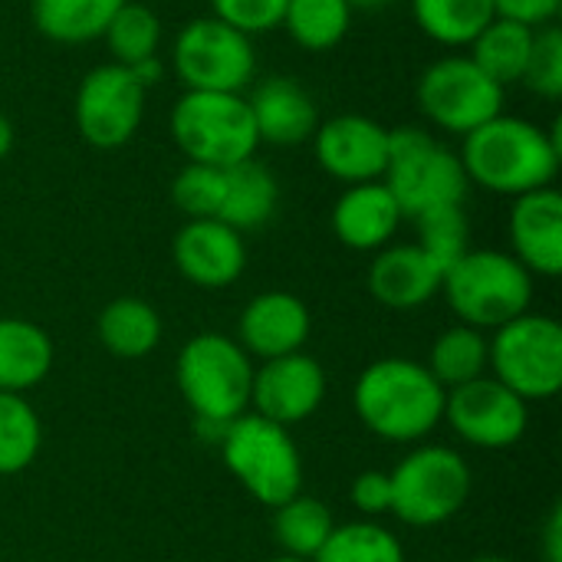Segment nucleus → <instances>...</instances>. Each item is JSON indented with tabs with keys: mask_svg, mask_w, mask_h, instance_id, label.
Here are the masks:
<instances>
[{
	"mask_svg": "<svg viewBox=\"0 0 562 562\" xmlns=\"http://www.w3.org/2000/svg\"><path fill=\"white\" fill-rule=\"evenodd\" d=\"M382 184L412 221L435 207L464 204L471 191L458 151L422 125L389 128V161Z\"/></svg>",
	"mask_w": 562,
	"mask_h": 562,
	"instance_id": "5",
	"label": "nucleus"
},
{
	"mask_svg": "<svg viewBox=\"0 0 562 562\" xmlns=\"http://www.w3.org/2000/svg\"><path fill=\"white\" fill-rule=\"evenodd\" d=\"M425 369L438 379V385L445 392L487 375V369H491V339H487V333H481L474 326H464V323L448 326L431 342Z\"/></svg>",
	"mask_w": 562,
	"mask_h": 562,
	"instance_id": "27",
	"label": "nucleus"
},
{
	"mask_svg": "<svg viewBox=\"0 0 562 562\" xmlns=\"http://www.w3.org/2000/svg\"><path fill=\"white\" fill-rule=\"evenodd\" d=\"M13 122H10V115L7 112H0V161L13 151Z\"/></svg>",
	"mask_w": 562,
	"mask_h": 562,
	"instance_id": "42",
	"label": "nucleus"
},
{
	"mask_svg": "<svg viewBox=\"0 0 562 562\" xmlns=\"http://www.w3.org/2000/svg\"><path fill=\"white\" fill-rule=\"evenodd\" d=\"M125 0H30L33 26L63 46L102 40L109 20Z\"/></svg>",
	"mask_w": 562,
	"mask_h": 562,
	"instance_id": "26",
	"label": "nucleus"
},
{
	"mask_svg": "<svg viewBox=\"0 0 562 562\" xmlns=\"http://www.w3.org/2000/svg\"><path fill=\"white\" fill-rule=\"evenodd\" d=\"M283 10L286 0H211V16L247 36L277 30L283 23Z\"/></svg>",
	"mask_w": 562,
	"mask_h": 562,
	"instance_id": "37",
	"label": "nucleus"
},
{
	"mask_svg": "<svg viewBox=\"0 0 562 562\" xmlns=\"http://www.w3.org/2000/svg\"><path fill=\"white\" fill-rule=\"evenodd\" d=\"M520 86H527L533 95L547 102H557L562 95V30L557 23L537 30L533 53H530Z\"/></svg>",
	"mask_w": 562,
	"mask_h": 562,
	"instance_id": "36",
	"label": "nucleus"
},
{
	"mask_svg": "<svg viewBox=\"0 0 562 562\" xmlns=\"http://www.w3.org/2000/svg\"><path fill=\"white\" fill-rule=\"evenodd\" d=\"M105 46H109V63L119 66H135L142 59L161 56V20L151 7L125 0L115 16L109 20L105 33H102Z\"/></svg>",
	"mask_w": 562,
	"mask_h": 562,
	"instance_id": "33",
	"label": "nucleus"
},
{
	"mask_svg": "<svg viewBox=\"0 0 562 562\" xmlns=\"http://www.w3.org/2000/svg\"><path fill=\"white\" fill-rule=\"evenodd\" d=\"M53 369V339L43 326L20 316H0V392L26 395Z\"/></svg>",
	"mask_w": 562,
	"mask_h": 562,
	"instance_id": "22",
	"label": "nucleus"
},
{
	"mask_svg": "<svg viewBox=\"0 0 562 562\" xmlns=\"http://www.w3.org/2000/svg\"><path fill=\"white\" fill-rule=\"evenodd\" d=\"M352 10H375V7H389V3H395V0H346Z\"/></svg>",
	"mask_w": 562,
	"mask_h": 562,
	"instance_id": "43",
	"label": "nucleus"
},
{
	"mask_svg": "<svg viewBox=\"0 0 562 562\" xmlns=\"http://www.w3.org/2000/svg\"><path fill=\"white\" fill-rule=\"evenodd\" d=\"M540 550L543 562H562V507L557 504L543 524V537H540Z\"/></svg>",
	"mask_w": 562,
	"mask_h": 562,
	"instance_id": "40",
	"label": "nucleus"
},
{
	"mask_svg": "<svg viewBox=\"0 0 562 562\" xmlns=\"http://www.w3.org/2000/svg\"><path fill=\"white\" fill-rule=\"evenodd\" d=\"M178 151L194 165L231 168L257 155L260 138L244 92H181L168 115Z\"/></svg>",
	"mask_w": 562,
	"mask_h": 562,
	"instance_id": "7",
	"label": "nucleus"
},
{
	"mask_svg": "<svg viewBox=\"0 0 562 562\" xmlns=\"http://www.w3.org/2000/svg\"><path fill=\"white\" fill-rule=\"evenodd\" d=\"M491 369L501 385L530 402H547L562 389V326L547 313H520L494 329Z\"/></svg>",
	"mask_w": 562,
	"mask_h": 562,
	"instance_id": "9",
	"label": "nucleus"
},
{
	"mask_svg": "<svg viewBox=\"0 0 562 562\" xmlns=\"http://www.w3.org/2000/svg\"><path fill=\"white\" fill-rule=\"evenodd\" d=\"M415 227H418L415 244L441 270H448L454 260H461L471 250V221L464 214V204H448V207H435L428 214H418Z\"/></svg>",
	"mask_w": 562,
	"mask_h": 562,
	"instance_id": "34",
	"label": "nucleus"
},
{
	"mask_svg": "<svg viewBox=\"0 0 562 562\" xmlns=\"http://www.w3.org/2000/svg\"><path fill=\"white\" fill-rule=\"evenodd\" d=\"M280 26L300 49L326 53L349 36L352 7L346 0H286Z\"/></svg>",
	"mask_w": 562,
	"mask_h": 562,
	"instance_id": "29",
	"label": "nucleus"
},
{
	"mask_svg": "<svg viewBox=\"0 0 562 562\" xmlns=\"http://www.w3.org/2000/svg\"><path fill=\"white\" fill-rule=\"evenodd\" d=\"M132 76H135V82L148 92L151 86H158L161 82V76H165V63H161V56H151V59H142V63H135V66H125Z\"/></svg>",
	"mask_w": 562,
	"mask_h": 562,
	"instance_id": "41",
	"label": "nucleus"
},
{
	"mask_svg": "<svg viewBox=\"0 0 562 562\" xmlns=\"http://www.w3.org/2000/svg\"><path fill=\"white\" fill-rule=\"evenodd\" d=\"M171 201L188 221H217L224 204V168L188 161L171 181Z\"/></svg>",
	"mask_w": 562,
	"mask_h": 562,
	"instance_id": "35",
	"label": "nucleus"
},
{
	"mask_svg": "<svg viewBox=\"0 0 562 562\" xmlns=\"http://www.w3.org/2000/svg\"><path fill=\"white\" fill-rule=\"evenodd\" d=\"M392 517L405 527H441L454 520L468 497L474 474L468 461L448 445H422L408 451L392 471Z\"/></svg>",
	"mask_w": 562,
	"mask_h": 562,
	"instance_id": "8",
	"label": "nucleus"
},
{
	"mask_svg": "<svg viewBox=\"0 0 562 562\" xmlns=\"http://www.w3.org/2000/svg\"><path fill=\"white\" fill-rule=\"evenodd\" d=\"M171 69L188 92H244L257 76L254 36L217 16L188 20L171 43Z\"/></svg>",
	"mask_w": 562,
	"mask_h": 562,
	"instance_id": "11",
	"label": "nucleus"
},
{
	"mask_svg": "<svg viewBox=\"0 0 562 562\" xmlns=\"http://www.w3.org/2000/svg\"><path fill=\"white\" fill-rule=\"evenodd\" d=\"M333 527V510L310 494H296L286 504L273 507V537L286 557L313 560L329 540Z\"/></svg>",
	"mask_w": 562,
	"mask_h": 562,
	"instance_id": "30",
	"label": "nucleus"
},
{
	"mask_svg": "<svg viewBox=\"0 0 562 562\" xmlns=\"http://www.w3.org/2000/svg\"><path fill=\"white\" fill-rule=\"evenodd\" d=\"M507 89L494 82L468 53H448L425 66L415 86L422 115L445 135H471L504 112Z\"/></svg>",
	"mask_w": 562,
	"mask_h": 562,
	"instance_id": "10",
	"label": "nucleus"
},
{
	"mask_svg": "<svg viewBox=\"0 0 562 562\" xmlns=\"http://www.w3.org/2000/svg\"><path fill=\"white\" fill-rule=\"evenodd\" d=\"M445 389L425 362L389 356L366 366L352 385V408L359 422L382 441H425L445 418Z\"/></svg>",
	"mask_w": 562,
	"mask_h": 562,
	"instance_id": "2",
	"label": "nucleus"
},
{
	"mask_svg": "<svg viewBox=\"0 0 562 562\" xmlns=\"http://www.w3.org/2000/svg\"><path fill=\"white\" fill-rule=\"evenodd\" d=\"M145 89L119 63L92 66L72 99V122L89 148L115 151L135 138L145 119Z\"/></svg>",
	"mask_w": 562,
	"mask_h": 562,
	"instance_id": "12",
	"label": "nucleus"
},
{
	"mask_svg": "<svg viewBox=\"0 0 562 562\" xmlns=\"http://www.w3.org/2000/svg\"><path fill=\"white\" fill-rule=\"evenodd\" d=\"M171 260L178 273L201 290H224L247 270L244 234L224 221H188L171 240Z\"/></svg>",
	"mask_w": 562,
	"mask_h": 562,
	"instance_id": "16",
	"label": "nucleus"
},
{
	"mask_svg": "<svg viewBox=\"0 0 562 562\" xmlns=\"http://www.w3.org/2000/svg\"><path fill=\"white\" fill-rule=\"evenodd\" d=\"M451 431L484 451L514 448L530 425V405L501 385L494 375H481L445 395V418Z\"/></svg>",
	"mask_w": 562,
	"mask_h": 562,
	"instance_id": "13",
	"label": "nucleus"
},
{
	"mask_svg": "<svg viewBox=\"0 0 562 562\" xmlns=\"http://www.w3.org/2000/svg\"><path fill=\"white\" fill-rule=\"evenodd\" d=\"M352 507L362 514V520H379L392 514V481L389 471H362L349 487Z\"/></svg>",
	"mask_w": 562,
	"mask_h": 562,
	"instance_id": "38",
	"label": "nucleus"
},
{
	"mask_svg": "<svg viewBox=\"0 0 562 562\" xmlns=\"http://www.w3.org/2000/svg\"><path fill=\"white\" fill-rule=\"evenodd\" d=\"M277 201H280V184L273 171L263 161L247 158L240 165L224 168V204H221L217 221L247 234V231L263 227L273 217Z\"/></svg>",
	"mask_w": 562,
	"mask_h": 562,
	"instance_id": "23",
	"label": "nucleus"
},
{
	"mask_svg": "<svg viewBox=\"0 0 562 562\" xmlns=\"http://www.w3.org/2000/svg\"><path fill=\"white\" fill-rule=\"evenodd\" d=\"M217 448L231 477L257 504L273 510L303 494V458L290 428L247 412L224 428Z\"/></svg>",
	"mask_w": 562,
	"mask_h": 562,
	"instance_id": "6",
	"label": "nucleus"
},
{
	"mask_svg": "<svg viewBox=\"0 0 562 562\" xmlns=\"http://www.w3.org/2000/svg\"><path fill=\"white\" fill-rule=\"evenodd\" d=\"M333 234L342 247L359 254H375L395 244V234L405 221L398 201L382 181L349 184L333 204Z\"/></svg>",
	"mask_w": 562,
	"mask_h": 562,
	"instance_id": "21",
	"label": "nucleus"
},
{
	"mask_svg": "<svg viewBox=\"0 0 562 562\" xmlns=\"http://www.w3.org/2000/svg\"><path fill=\"white\" fill-rule=\"evenodd\" d=\"M247 105L260 145H277V148L303 145L313 138L316 125L323 122L313 92L290 76H267L260 82H250Z\"/></svg>",
	"mask_w": 562,
	"mask_h": 562,
	"instance_id": "20",
	"label": "nucleus"
},
{
	"mask_svg": "<svg viewBox=\"0 0 562 562\" xmlns=\"http://www.w3.org/2000/svg\"><path fill=\"white\" fill-rule=\"evenodd\" d=\"M313 333L310 306L290 290L257 293L237 319V342L250 359H280L303 352Z\"/></svg>",
	"mask_w": 562,
	"mask_h": 562,
	"instance_id": "17",
	"label": "nucleus"
},
{
	"mask_svg": "<svg viewBox=\"0 0 562 562\" xmlns=\"http://www.w3.org/2000/svg\"><path fill=\"white\" fill-rule=\"evenodd\" d=\"M562 0H494V13L504 20H517L524 26H550L560 16Z\"/></svg>",
	"mask_w": 562,
	"mask_h": 562,
	"instance_id": "39",
	"label": "nucleus"
},
{
	"mask_svg": "<svg viewBox=\"0 0 562 562\" xmlns=\"http://www.w3.org/2000/svg\"><path fill=\"white\" fill-rule=\"evenodd\" d=\"M458 158L468 181L491 194L520 198L550 188L562 161L560 122L543 128L524 115L501 112L461 138Z\"/></svg>",
	"mask_w": 562,
	"mask_h": 562,
	"instance_id": "1",
	"label": "nucleus"
},
{
	"mask_svg": "<svg viewBox=\"0 0 562 562\" xmlns=\"http://www.w3.org/2000/svg\"><path fill=\"white\" fill-rule=\"evenodd\" d=\"M95 336L115 359H145L161 342V316L138 296H119L102 306Z\"/></svg>",
	"mask_w": 562,
	"mask_h": 562,
	"instance_id": "24",
	"label": "nucleus"
},
{
	"mask_svg": "<svg viewBox=\"0 0 562 562\" xmlns=\"http://www.w3.org/2000/svg\"><path fill=\"white\" fill-rule=\"evenodd\" d=\"M441 277L445 270L418 244H389L375 250L366 273V286L379 306L412 313L441 293Z\"/></svg>",
	"mask_w": 562,
	"mask_h": 562,
	"instance_id": "19",
	"label": "nucleus"
},
{
	"mask_svg": "<svg viewBox=\"0 0 562 562\" xmlns=\"http://www.w3.org/2000/svg\"><path fill=\"white\" fill-rule=\"evenodd\" d=\"M43 448V425L26 395L0 392V477L26 471Z\"/></svg>",
	"mask_w": 562,
	"mask_h": 562,
	"instance_id": "32",
	"label": "nucleus"
},
{
	"mask_svg": "<svg viewBox=\"0 0 562 562\" xmlns=\"http://www.w3.org/2000/svg\"><path fill=\"white\" fill-rule=\"evenodd\" d=\"M323 402H326V369L306 352L267 359L260 362V369H254L250 412L283 428L303 425L323 408Z\"/></svg>",
	"mask_w": 562,
	"mask_h": 562,
	"instance_id": "15",
	"label": "nucleus"
},
{
	"mask_svg": "<svg viewBox=\"0 0 562 562\" xmlns=\"http://www.w3.org/2000/svg\"><path fill=\"white\" fill-rule=\"evenodd\" d=\"M468 562H517V560H507V557H474V560Z\"/></svg>",
	"mask_w": 562,
	"mask_h": 562,
	"instance_id": "44",
	"label": "nucleus"
},
{
	"mask_svg": "<svg viewBox=\"0 0 562 562\" xmlns=\"http://www.w3.org/2000/svg\"><path fill=\"white\" fill-rule=\"evenodd\" d=\"M412 16L438 46L468 49L497 13L494 0H412Z\"/></svg>",
	"mask_w": 562,
	"mask_h": 562,
	"instance_id": "28",
	"label": "nucleus"
},
{
	"mask_svg": "<svg viewBox=\"0 0 562 562\" xmlns=\"http://www.w3.org/2000/svg\"><path fill=\"white\" fill-rule=\"evenodd\" d=\"M533 36L537 30L533 26H524L517 20H504V16H494L477 36L474 43L468 46V56L494 79L501 82L504 89L507 86H517L527 72V63H530V53H533Z\"/></svg>",
	"mask_w": 562,
	"mask_h": 562,
	"instance_id": "25",
	"label": "nucleus"
},
{
	"mask_svg": "<svg viewBox=\"0 0 562 562\" xmlns=\"http://www.w3.org/2000/svg\"><path fill=\"white\" fill-rule=\"evenodd\" d=\"M310 562H405V547L379 520H352L336 524Z\"/></svg>",
	"mask_w": 562,
	"mask_h": 562,
	"instance_id": "31",
	"label": "nucleus"
},
{
	"mask_svg": "<svg viewBox=\"0 0 562 562\" xmlns=\"http://www.w3.org/2000/svg\"><path fill=\"white\" fill-rule=\"evenodd\" d=\"M270 562H310V560H296V557H286V553H283V557H273Z\"/></svg>",
	"mask_w": 562,
	"mask_h": 562,
	"instance_id": "45",
	"label": "nucleus"
},
{
	"mask_svg": "<svg viewBox=\"0 0 562 562\" xmlns=\"http://www.w3.org/2000/svg\"><path fill=\"white\" fill-rule=\"evenodd\" d=\"M254 369L257 366L240 342L221 333H198L181 346L175 379L194 415L198 435L217 445L224 428L250 412Z\"/></svg>",
	"mask_w": 562,
	"mask_h": 562,
	"instance_id": "3",
	"label": "nucleus"
},
{
	"mask_svg": "<svg viewBox=\"0 0 562 562\" xmlns=\"http://www.w3.org/2000/svg\"><path fill=\"white\" fill-rule=\"evenodd\" d=\"M441 296L458 323L494 333L530 310L533 277L510 250H468L441 277Z\"/></svg>",
	"mask_w": 562,
	"mask_h": 562,
	"instance_id": "4",
	"label": "nucleus"
},
{
	"mask_svg": "<svg viewBox=\"0 0 562 562\" xmlns=\"http://www.w3.org/2000/svg\"><path fill=\"white\" fill-rule=\"evenodd\" d=\"M510 254L530 277L557 280L562 273V194L557 184L514 198L510 207Z\"/></svg>",
	"mask_w": 562,
	"mask_h": 562,
	"instance_id": "18",
	"label": "nucleus"
},
{
	"mask_svg": "<svg viewBox=\"0 0 562 562\" xmlns=\"http://www.w3.org/2000/svg\"><path fill=\"white\" fill-rule=\"evenodd\" d=\"M316 165L342 188L382 181L389 161V128L369 115L342 112L316 125L313 132Z\"/></svg>",
	"mask_w": 562,
	"mask_h": 562,
	"instance_id": "14",
	"label": "nucleus"
}]
</instances>
